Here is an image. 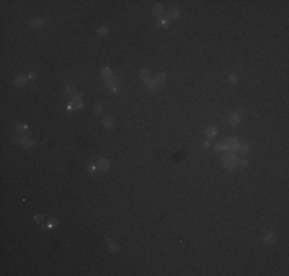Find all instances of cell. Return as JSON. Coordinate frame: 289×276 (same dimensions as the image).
Segmentation results:
<instances>
[{
    "instance_id": "1",
    "label": "cell",
    "mask_w": 289,
    "mask_h": 276,
    "mask_svg": "<svg viewBox=\"0 0 289 276\" xmlns=\"http://www.w3.org/2000/svg\"><path fill=\"white\" fill-rule=\"evenodd\" d=\"M223 166L226 169H234L235 166H237V157H235L234 152H231V150H226L225 155H223Z\"/></svg>"
},
{
    "instance_id": "2",
    "label": "cell",
    "mask_w": 289,
    "mask_h": 276,
    "mask_svg": "<svg viewBox=\"0 0 289 276\" xmlns=\"http://www.w3.org/2000/svg\"><path fill=\"white\" fill-rule=\"evenodd\" d=\"M83 95L82 94H77L74 97L72 100H71V103H69V106H68V109L69 110H75V109H80L83 106Z\"/></svg>"
},
{
    "instance_id": "3",
    "label": "cell",
    "mask_w": 289,
    "mask_h": 276,
    "mask_svg": "<svg viewBox=\"0 0 289 276\" xmlns=\"http://www.w3.org/2000/svg\"><path fill=\"white\" fill-rule=\"evenodd\" d=\"M223 143H225L226 150H237L238 146H240V143H238L237 138H226Z\"/></svg>"
},
{
    "instance_id": "4",
    "label": "cell",
    "mask_w": 289,
    "mask_h": 276,
    "mask_svg": "<svg viewBox=\"0 0 289 276\" xmlns=\"http://www.w3.org/2000/svg\"><path fill=\"white\" fill-rule=\"evenodd\" d=\"M97 169H100V170H108L109 169V161L106 158H99V161H97Z\"/></svg>"
},
{
    "instance_id": "5",
    "label": "cell",
    "mask_w": 289,
    "mask_h": 276,
    "mask_svg": "<svg viewBox=\"0 0 289 276\" xmlns=\"http://www.w3.org/2000/svg\"><path fill=\"white\" fill-rule=\"evenodd\" d=\"M117 84H118V78H115V77H112L111 80H108V81H106V86H108L112 92L117 91Z\"/></svg>"
},
{
    "instance_id": "6",
    "label": "cell",
    "mask_w": 289,
    "mask_h": 276,
    "mask_svg": "<svg viewBox=\"0 0 289 276\" xmlns=\"http://www.w3.org/2000/svg\"><path fill=\"white\" fill-rule=\"evenodd\" d=\"M43 23H48L46 17H43V19H32V20H31V26H32V28H40Z\"/></svg>"
},
{
    "instance_id": "7",
    "label": "cell",
    "mask_w": 289,
    "mask_h": 276,
    "mask_svg": "<svg viewBox=\"0 0 289 276\" xmlns=\"http://www.w3.org/2000/svg\"><path fill=\"white\" fill-rule=\"evenodd\" d=\"M26 80H28V77H25V75H19L16 80H14V84L17 88H23L26 84Z\"/></svg>"
},
{
    "instance_id": "8",
    "label": "cell",
    "mask_w": 289,
    "mask_h": 276,
    "mask_svg": "<svg viewBox=\"0 0 289 276\" xmlns=\"http://www.w3.org/2000/svg\"><path fill=\"white\" fill-rule=\"evenodd\" d=\"M180 15V11H179V8H171V9H168V19H171V20H174V19H177V17Z\"/></svg>"
},
{
    "instance_id": "9",
    "label": "cell",
    "mask_w": 289,
    "mask_h": 276,
    "mask_svg": "<svg viewBox=\"0 0 289 276\" xmlns=\"http://www.w3.org/2000/svg\"><path fill=\"white\" fill-rule=\"evenodd\" d=\"M20 144L23 146L25 149H29V147H32V146H34V140H31V138L25 137V138H22V140H20Z\"/></svg>"
},
{
    "instance_id": "10",
    "label": "cell",
    "mask_w": 289,
    "mask_h": 276,
    "mask_svg": "<svg viewBox=\"0 0 289 276\" xmlns=\"http://www.w3.org/2000/svg\"><path fill=\"white\" fill-rule=\"evenodd\" d=\"M100 74H102V77H103V78L106 80V81L112 78V71H111L109 68H103V69L100 71Z\"/></svg>"
},
{
    "instance_id": "11",
    "label": "cell",
    "mask_w": 289,
    "mask_h": 276,
    "mask_svg": "<svg viewBox=\"0 0 289 276\" xmlns=\"http://www.w3.org/2000/svg\"><path fill=\"white\" fill-rule=\"evenodd\" d=\"M228 123L231 124V126H237V124L240 123V115L238 114H232L228 120Z\"/></svg>"
},
{
    "instance_id": "12",
    "label": "cell",
    "mask_w": 289,
    "mask_h": 276,
    "mask_svg": "<svg viewBox=\"0 0 289 276\" xmlns=\"http://www.w3.org/2000/svg\"><path fill=\"white\" fill-rule=\"evenodd\" d=\"M106 246H108V250L109 252H118V244L117 242H114V241H111V239H108L106 241Z\"/></svg>"
},
{
    "instance_id": "13",
    "label": "cell",
    "mask_w": 289,
    "mask_h": 276,
    "mask_svg": "<svg viewBox=\"0 0 289 276\" xmlns=\"http://www.w3.org/2000/svg\"><path fill=\"white\" fill-rule=\"evenodd\" d=\"M139 75H140V78L143 80V81H149V80H151V72H149L148 69H141Z\"/></svg>"
},
{
    "instance_id": "14",
    "label": "cell",
    "mask_w": 289,
    "mask_h": 276,
    "mask_svg": "<svg viewBox=\"0 0 289 276\" xmlns=\"http://www.w3.org/2000/svg\"><path fill=\"white\" fill-rule=\"evenodd\" d=\"M217 133H219V132H217V127L215 126H209V127L206 129V137L208 138H214Z\"/></svg>"
},
{
    "instance_id": "15",
    "label": "cell",
    "mask_w": 289,
    "mask_h": 276,
    "mask_svg": "<svg viewBox=\"0 0 289 276\" xmlns=\"http://www.w3.org/2000/svg\"><path fill=\"white\" fill-rule=\"evenodd\" d=\"M152 12H154V14L157 15V17H162V15H163V6H162V5H158V3H157V5H154Z\"/></svg>"
},
{
    "instance_id": "16",
    "label": "cell",
    "mask_w": 289,
    "mask_h": 276,
    "mask_svg": "<svg viewBox=\"0 0 289 276\" xmlns=\"http://www.w3.org/2000/svg\"><path fill=\"white\" fill-rule=\"evenodd\" d=\"M155 83H157V84H163L164 81H166V75H164L163 72H160V74H157V75H155Z\"/></svg>"
},
{
    "instance_id": "17",
    "label": "cell",
    "mask_w": 289,
    "mask_h": 276,
    "mask_svg": "<svg viewBox=\"0 0 289 276\" xmlns=\"http://www.w3.org/2000/svg\"><path fill=\"white\" fill-rule=\"evenodd\" d=\"M102 123H103V126L106 129H112V118H111V117H105Z\"/></svg>"
},
{
    "instance_id": "18",
    "label": "cell",
    "mask_w": 289,
    "mask_h": 276,
    "mask_svg": "<svg viewBox=\"0 0 289 276\" xmlns=\"http://www.w3.org/2000/svg\"><path fill=\"white\" fill-rule=\"evenodd\" d=\"M108 32H109V29L106 28V26H100V28L97 29V34H99L100 37H105V35H108Z\"/></svg>"
},
{
    "instance_id": "19",
    "label": "cell",
    "mask_w": 289,
    "mask_h": 276,
    "mask_svg": "<svg viewBox=\"0 0 289 276\" xmlns=\"http://www.w3.org/2000/svg\"><path fill=\"white\" fill-rule=\"evenodd\" d=\"M146 84H148V89H149V91H155V89H157V86H158V84L155 83V80H152V78H151L149 81H146Z\"/></svg>"
},
{
    "instance_id": "20",
    "label": "cell",
    "mask_w": 289,
    "mask_h": 276,
    "mask_svg": "<svg viewBox=\"0 0 289 276\" xmlns=\"http://www.w3.org/2000/svg\"><path fill=\"white\" fill-rule=\"evenodd\" d=\"M263 239H265V242H266V244H271V242L274 241V235L268 232V233H265V238H263Z\"/></svg>"
},
{
    "instance_id": "21",
    "label": "cell",
    "mask_w": 289,
    "mask_h": 276,
    "mask_svg": "<svg viewBox=\"0 0 289 276\" xmlns=\"http://www.w3.org/2000/svg\"><path fill=\"white\" fill-rule=\"evenodd\" d=\"M249 144H240L238 146V150H240V152H242V153H248V152H249Z\"/></svg>"
},
{
    "instance_id": "22",
    "label": "cell",
    "mask_w": 289,
    "mask_h": 276,
    "mask_svg": "<svg viewBox=\"0 0 289 276\" xmlns=\"http://www.w3.org/2000/svg\"><path fill=\"white\" fill-rule=\"evenodd\" d=\"M17 131H19V133H25L28 131V126H26V124H19V126H17Z\"/></svg>"
},
{
    "instance_id": "23",
    "label": "cell",
    "mask_w": 289,
    "mask_h": 276,
    "mask_svg": "<svg viewBox=\"0 0 289 276\" xmlns=\"http://www.w3.org/2000/svg\"><path fill=\"white\" fill-rule=\"evenodd\" d=\"M57 222H59V219H57V218H51V219L48 221V226H46V227H54Z\"/></svg>"
},
{
    "instance_id": "24",
    "label": "cell",
    "mask_w": 289,
    "mask_h": 276,
    "mask_svg": "<svg viewBox=\"0 0 289 276\" xmlns=\"http://www.w3.org/2000/svg\"><path fill=\"white\" fill-rule=\"evenodd\" d=\"M66 94H75V88L72 84H68V86H66Z\"/></svg>"
},
{
    "instance_id": "25",
    "label": "cell",
    "mask_w": 289,
    "mask_h": 276,
    "mask_svg": "<svg viewBox=\"0 0 289 276\" xmlns=\"http://www.w3.org/2000/svg\"><path fill=\"white\" fill-rule=\"evenodd\" d=\"M102 112H103V108H102L100 104H97V106H94V114L95 115H100Z\"/></svg>"
},
{
    "instance_id": "26",
    "label": "cell",
    "mask_w": 289,
    "mask_h": 276,
    "mask_svg": "<svg viewBox=\"0 0 289 276\" xmlns=\"http://www.w3.org/2000/svg\"><path fill=\"white\" fill-rule=\"evenodd\" d=\"M34 221H35V222H39V224H42V222L45 221V216H42V215H35V216H34Z\"/></svg>"
},
{
    "instance_id": "27",
    "label": "cell",
    "mask_w": 289,
    "mask_h": 276,
    "mask_svg": "<svg viewBox=\"0 0 289 276\" xmlns=\"http://www.w3.org/2000/svg\"><path fill=\"white\" fill-rule=\"evenodd\" d=\"M237 164H238V166H242V167H246L248 164H249V161L243 158V160H240V161H237Z\"/></svg>"
},
{
    "instance_id": "28",
    "label": "cell",
    "mask_w": 289,
    "mask_h": 276,
    "mask_svg": "<svg viewBox=\"0 0 289 276\" xmlns=\"http://www.w3.org/2000/svg\"><path fill=\"white\" fill-rule=\"evenodd\" d=\"M215 149H217V150H226V147H225V143L215 144Z\"/></svg>"
},
{
    "instance_id": "29",
    "label": "cell",
    "mask_w": 289,
    "mask_h": 276,
    "mask_svg": "<svg viewBox=\"0 0 289 276\" xmlns=\"http://www.w3.org/2000/svg\"><path fill=\"white\" fill-rule=\"evenodd\" d=\"M229 81L232 83V84H234V83H237V77H235L234 74H231V75H229Z\"/></svg>"
},
{
    "instance_id": "30",
    "label": "cell",
    "mask_w": 289,
    "mask_h": 276,
    "mask_svg": "<svg viewBox=\"0 0 289 276\" xmlns=\"http://www.w3.org/2000/svg\"><path fill=\"white\" fill-rule=\"evenodd\" d=\"M203 147H204V149L209 147V141H203Z\"/></svg>"
},
{
    "instance_id": "31",
    "label": "cell",
    "mask_w": 289,
    "mask_h": 276,
    "mask_svg": "<svg viewBox=\"0 0 289 276\" xmlns=\"http://www.w3.org/2000/svg\"><path fill=\"white\" fill-rule=\"evenodd\" d=\"M12 143H20V140L17 137H12Z\"/></svg>"
},
{
    "instance_id": "32",
    "label": "cell",
    "mask_w": 289,
    "mask_h": 276,
    "mask_svg": "<svg viewBox=\"0 0 289 276\" xmlns=\"http://www.w3.org/2000/svg\"><path fill=\"white\" fill-rule=\"evenodd\" d=\"M28 78H29V80H34V78H35V74H31V75H28Z\"/></svg>"
},
{
    "instance_id": "33",
    "label": "cell",
    "mask_w": 289,
    "mask_h": 276,
    "mask_svg": "<svg viewBox=\"0 0 289 276\" xmlns=\"http://www.w3.org/2000/svg\"><path fill=\"white\" fill-rule=\"evenodd\" d=\"M160 23H162V26H166V20L162 19V22H160Z\"/></svg>"
}]
</instances>
